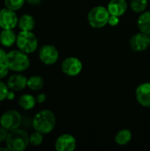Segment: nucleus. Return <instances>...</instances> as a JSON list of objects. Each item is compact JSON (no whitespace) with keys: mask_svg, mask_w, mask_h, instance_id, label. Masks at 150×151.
Segmentation results:
<instances>
[{"mask_svg":"<svg viewBox=\"0 0 150 151\" xmlns=\"http://www.w3.org/2000/svg\"><path fill=\"white\" fill-rule=\"evenodd\" d=\"M57 124L56 116L50 110H42L38 111L33 118L32 127L34 131H38L43 134L51 133Z\"/></svg>","mask_w":150,"mask_h":151,"instance_id":"obj_1","label":"nucleus"},{"mask_svg":"<svg viewBox=\"0 0 150 151\" xmlns=\"http://www.w3.org/2000/svg\"><path fill=\"white\" fill-rule=\"evenodd\" d=\"M28 54L23 52L20 50H13L7 53L5 64L9 67L10 71L20 73L24 72L30 66V59Z\"/></svg>","mask_w":150,"mask_h":151,"instance_id":"obj_2","label":"nucleus"},{"mask_svg":"<svg viewBox=\"0 0 150 151\" xmlns=\"http://www.w3.org/2000/svg\"><path fill=\"white\" fill-rule=\"evenodd\" d=\"M6 147L11 151L25 150L29 143L28 134L21 128H16L9 131L7 139L5 141Z\"/></svg>","mask_w":150,"mask_h":151,"instance_id":"obj_3","label":"nucleus"},{"mask_svg":"<svg viewBox=\"0 0 150 151\" xmlns=\"http://www.w3.org/2000/svg\"><path fill=\"white\" fill-rule=\"evenodd\" d=\"M111 13L107 7L97 5L93 7L88 14V24L94 28H102L108 24Z\"/></svg>","mask_w":150,"mask_h":151,"instance_id":"obj_4","label":"nucleus"},{"mask_svg":"<svg viewBox=\"0 0 150 151\" xmlns=\"http://www.w3.org/2000/svg\"><path fill=\"white\" fill-rule=\"evenodd\" d=\"M16 44L19 50L31 54L38 48V39L32 31H20L17 35Z\"/></svg>","mask_w":150,"mask_h":151,"instance_id":"obj_5","label":"nucleus"},{"mask_svg":"<svg viewBox=\"0 0 150 151\" xmlns=\"http://www.w3.org/2000/svg\"><path fill=\"white\" fill-rule=\"evenodd\" d=\"M22 116L18 111L9 110L2 114L0 117V126L8 131L19 128L21 126Z\"/></svg>","mask_w":150,"mask_h":151,"instance_id":"obj_6","label":"nucleus"},{"mask_svg":"<svg viewBox=\"0 0 150 151\" xmlns=\"http://www.w3.org/2000/svg\"><path fill=\"white\" fill-rule=\"evenodd\" d=\"M83 68L82 62L76 57H68L61 64V71L69 77L79 75Z\"/></svg>","mask_w":150,"mask_h":151,"instance_id":"obj_7","label":"nucleus"},{"mask_svg":"<svg viewBox=\"0 0 150 151\" xmlns=\"http://www.w3.org/2000/svg\"><path fill=\"white\" fill-rule=\"evenodd\" d=\"M58 58L59 52L54 45L44 44L39 50V58L44 65H54L58 60Z\"/></svg>","mask_w":150,"mask_h":151,"instance_id":"obj_8","label":"nucleus"},{"mask_svg":"<svg viewBox=\"0 0 150 151\" xmlns=\"http://www.w3.org/2000/svg\"><path fill=\"white\" fill-rule=\"evenodd\" d=\"M19 19L15 11L7 7L0 10V27L2 29H13L18 26Z\"/></svg>","mask_w":150,"mask_h":151,"instance_id":"obj_9","label":"nucleus"},{"mask_svg":"<svg viewBox=\"0 0 150 151\" xmlns=\"http://www.w3.org/2000/svg\"><path fill=\"white\" fill-rule=\"evenodd\" d=\"M129 44L135 52L144 51L149 47V35L142 32L137 33L130 38Z\"/></svg>","mask_w":150,"mask_h":151,"instance_id":"obj_10","label":"nucleus"},{"mask_svg":"<svg viewBox=\"0 0 150 151\" xmlns=\"http://www.w3.org/2000/svg\"><path fill=\"white\" fill-rule=\"evenodd\" d=\"M77 147V142L73 135L64 134L57 137L55 142L57 151H74Z\"/></svg>","mask_w":150,"mask_h":151,"instance_id":"obj_11","label":"nucleus"},{"mask_svg":"<svg viewBox=\"0 0 150 151\" xmlns=\"http://www.w3.org/2000/svg\"><path fill=\"white\" fill-rule=\"evenodd\" d=\"M135 98L139 104L145 108H150V82L140 84L135 90Z\"/></svg>","mask_w":150,"mask_h":151,"instance_id":"obj_12","label":"nucleus"},{"mask_svg":"<svg viewBox=\"0 0 150 151\" xmlns=\"http://www.w3.org/2000/svg\"><path fill=\"white\" fill-rule=\"evenodd\" d=\"M7 86L10 90L20 91L27 86V78L20 73L12 74L7 81Z\"/></svg>","mask_w":150,"mask_h":151,"instance_id":"obj_13","label":"nucleus"},{"mask_svg":"<svg viewBox=\"0 0 150 151\" xmlns=\"http://www.w3.org/2000/svg\"><path fill=\"white\" fill-rule=\"evenodd\" d=\"M107 8L111 15L121 17L127 11L128 4L126 0H111L108 4Z\"/></svg>","mask_w":150,"mask_h":151,"instance_id":"obj_14","label":"nucleus"},{"mask_svg":"<svg viewBox=\"0 0 150 151\" xmlns=\"http://www.w3.org/2000/svg\"><path fill=\"white\" fill-rule=\"evenodd\" d=\"M137 26L141 32L150 35V11H145L141 13L137 19Z\"/></svg>","mask_w":150,"mask_h":151,"instance_id":"obj_15","label":"nucleus"},{"mask_svg":"<svg viewBox=\"0 0 150 151\" xmlns=\"http://www.w3.org/2000/svg\"><path fill=\"white\" fill-rule=\"evenodd\" d=\"M17 35L12 29H3L0 33V42L4 47H11L16 43Z\"/></svg>","mask_w":150,"mask_h":151,"instance_id":"obj_16","label":"nucleus"},{"mask_svg":"<svg viewBox=\"0 0 150 151\" xmlns=\"http://www.w3.org/2000/svg\"><path fill=\"white\" fill-rule=\"evenodd\" d=\"M36 98L30 95V94H24V95H21L18 100V104L19 106L25 110V111H29V110H32L35 104H36Z\"/></svg>","mask_w":150,"mask_h":151,"instance_id":"obj_17","label":"nucleus"},{"mask_svg":"<svg viewBox=\"0 0 150 151\" xmlns=\"http://www.w3.org/2000/svg\"><path fill=\"white\" fill-rule=\"evenodd\" d=\"M18 26L21 31H32L35 26V20L30 14H23L18 22Z\"/></svg>","mask_w":150,"mask_h":151,"instance_id":"obj_18","label":"nucleus"},{"mask_svg":"<svg viewBox=\"0 0 150 151\" xmlns=\"http://www.w3.org/2000/svg\"><path fill=\"white\" fill-rule=\"evenodd\" d=\"M132 137H133V134L129 129H121L116 134L114 140L118 145L126 146L131 142Z\"/></svg>","mask_w":150,"mask_h":151,"instance_id":"obj_19","label":"nucleus"},{"mask_svg":"<svg viewBox=\"0 0 150 151\" xmlns=\"http://www.w3.org/2000/svg\"><path fill=\"white\" fill-rule=\"evenodd\" d=\"M44 86L43 79L39 75H34L27 79V88L33 91H39Z\"/></svg>","mask_w":150,"mask_h":151,"instance_id":"obj_20","label":"nucleus"},{"mask_svg":"<svg viewBox=\"0 0 150 151\" xmlns=\"http://www.w3.org/2000/svg\"><path fill=\"white\" fill-rule=\"evenodd\" d=\"M149 0H131V9L137 13H141L146 11L148 7Z\"/></svg>","mask_w":150,"mask_h":151,"instance_id":"obj_21","label":"nucleus"},{"mask_svg":"<svg viewBox=\"0 0 150 151\" xmlns=\"http://www.w3.org/2000/svg\"><path fill=\"white\" fill-rule=\"evenodd\" d=\"M42 142H43V134L38 131H34L29 135V143L34 147L40 146L42 143Z\"/></svg>","mask_w":150,"mask_h":151,"instance_id":"obj_22","label":"nucleus"},{"mask_svg":"<svg viewBox=\"0 0 150 151\" xmlns=\"http://www.w3.org/2000/svg\"><path fill=\"white\" fill-rule=\"evenodd\" d=\"M4 2L5 7L16 12L24 5L26 0H4Z\"/></svg>","mask_w":150,"mask_h":151,"instance_id":"obj_23","label":"nucleus"},{"mask_svg":"<svg viewBox=\"0 0 150 151\" xmlns=\"http://www.w3.org/2000/svg\"><path fill=\"white\" fill-rule=\"evenodd\" d=\"M9 91H10V89H9L7 84H5L2 81H0V102L4 101V99L7 98V95H8Z\"/></svg>","mask_w":150,"mask_h":151,"instance_id":"obj_24","label":"nucleus"},{"mask_svg":"<svg viewBox=\"0 0 150 151\" xmlns=\"http://www.w3.org/2000/svg\"><path fill=\"white\" fill-rule=\"evenodd\" d=\"M9 71H10V69L5 63L0 64V80L6 77L7 74L9 73Z\"/></svg>","mask_w":150,"mask_h":151,"instance_id":"obj_25","label":"nucleus"},{"mask_svg":"<svg viewBox=\"0 0 150 151\" xmlns=\"http://www.w3.org/2000/svg\"><path fill=\"white\" fill-rule=\"evenodd\" d=\"M119 17L115 16V15H111L108 20V25H110L111 27H116L119 24Z\"/></svg>","mask_w":150,"mask_h":151,"instance_id":"obj_26","label":"nucleus"},{"mask_svg":"<svg viewBox=\"0 0 150 151\" xmlns=\"http://www.w3.org/2000/svg\"><path fill=\"white\" fill-rule=\"evenodd\" d=\"M8 134H9V131L7 129H5L4 127L0 126V142L6 141Z\"/></svg>","mask_w":150,"mask_h":151,"instance_id":"obj_27","label":"nucleus"},{"mask_svg":"<svg viewBox=\"0 0 150 151\" xmlns=\"http://www.w3.org/2000/svg\"><path fill=\"white\" fill-rule=\"evenodd\" d=\"M35 98H36V102L38 104H42L47 100V96L44 93H41V94L37 95V96Z\"/></svg>","mask_w":150,"mask_h":151,"instance_id":"obj_28","label":"nucleus"},{"mask_svg":"<svg viewBox=\"0 0 150 151\" xmlns=\"http://www.w3.org/2000/svg\"><path fill=\"white\" fill-rule=\"evenodd\" d=\"M6 56H7V53L0 48V64L2 63H5V59H6Z\"/></svg>","mask_w":150,"mask_h":151,"instance_id":"obj_29","label":"nucleus"},{"mask_svg":"<svg viewBox=\"0 0 150 151\" xmlns=\"http://www.w3.org/2000/svg\"><path fill=\"white\" fill-rule=\"evenodd\" d=\"M28 4H33V5H37L39 4H41L42 0H26Z\"/></svg>","mask_w":150,"mask_h":151,"instance_id":"obj_30","label":"nucleus"},{"mask_svg":"<svg viewBox=\"0 0 150 151\" xmlns=\"http://www.w3.org/2000/svg\"><path fill=\"white\" fill-rule=\"evenodd\" d=\"M13 92H14V91L10 90L9 93H8V95H7V98H6V99H8V100H12V99L14 98V96H15V95H14Z\"/></svg>","mask_w":150,"mask_h":151,"instance_id":"obj_31","label":"nucleus"},{"mask_svg":"<svg viewBox=\"0 0 150 151\" xmlns=\"http://www.w3.org/2000/svg\"><path fill=\"white\" fill-rule=\"evenodd\" d=\"M149 46H150V35H149Z\"/></svg>","mask_w":150,"mask_h":151,"instance_id":"obj_32","label":"nucleus"}]
</instances>
